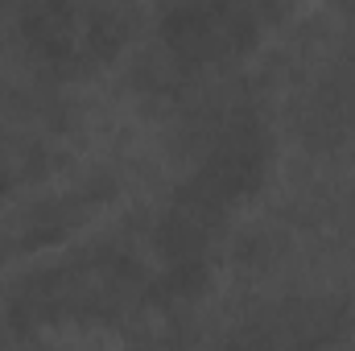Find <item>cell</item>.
Returning a JSON list of instances; mask_svg holds the SVG:
<instances>
[{
  "mask_svg": "<svg viewBox=\"0 0 355 351\" xmlns=\"http://www.w3.org/2000/svg\"><path fill=\"white\" fill-rule=\"evenodd\" d=\"M265 170H268V137L257 120L232 124L215 141L207 162L178 190L174 207H170V215L157 232L162 252L174 264V281L178 277L194 281L202 273V252L223 232L227 215L248 194H257V186L265 182Z\"/></svg>",
  "mask_w": 355,
  "mask_h": 351,
  "instance_id": "cell-1",
  "label": "cell"
},
{
  "mask_svg": "<svg viewBox=\"0 0 355 351\" xmlns=\"http://www.w3.org/2000/svg\"><path fill=\"white\" fill-rule=\"evenodd\" d=\"M293 0H174L162 42L186 67H223L252 54Z\"/></svg>",
  "mask_w": 355,
  "mask_h": 351,
  "instance_id": "cell-3",
  "label": "cell"
},
{
  "mask_svg": "<svg viewBox=\"0 0 355 351\" xmlns=\"http://www.w3.org/2000/svg\"><path fill=\"white\" fill-rule=\"evenodd\" d=\"M137 21L141 0H29L21 29L54 75L83 79L132 42Z\"/></svg>",
  "mask_w": 355,
  "mask_h": 351,
  "instance_id": "cell-2",
  "label": "cell"
}]
</instances>
